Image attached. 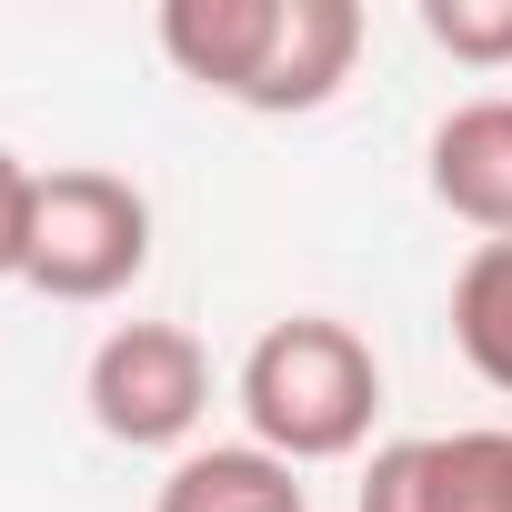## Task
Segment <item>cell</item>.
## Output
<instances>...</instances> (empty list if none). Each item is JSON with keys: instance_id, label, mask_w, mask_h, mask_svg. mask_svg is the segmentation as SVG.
<instances>
[{"instance_id": "obj_6", "label": "cell", "mask_w": 512, "mask_h": 512, "mask_svg": "<svg viewBox=\"0 0 512 512\" xmlns=\"http://www.w3.org/2000/svg\"><path fill=\"white\" fill-rule=\"evenodd\" d=\"M282 31V0H171L161 11V51L181 81H201L211 101H251Z\"/></svg>"}, {"instance_id": "obj_5", "label": "cell", "mask_w": 512, "mask_h": 512, "mask_svg": "<svg viewBox=\"0 0 512 512\" xmlns=\"http://www.w3.org/2000/svg\"><path fill=\"white\" fill-rule=\"evenodd\" d=\"M362 61V0H282V31H272V61L251 81L241 111L262 121H292V111H322Z\"/></svg>"}, {"instance_id": "obj_9", "label": "cell", "mask_w": 512, "mask_h": 512, "mask_svg": "<svg viewBox=\"0 0 512 512\" xmlns=\"http://www.w3.org/2000/svg\"><path fill=\"white\" fill-rule=\"evenodd\" d=\"M442 512H512V432H432Z\"/></svg>"}, {"instance_id": "obj_1", "label": "cell", "mask_w": 512, "mask_h": 512, "mask_svg": "<svg viewBox=\"0 0 512 512\" xmlns=\"http://www.w3.org/2000/svg\"><path fill=\"white\" fill-rule=\"evenodd\" d=\"M241 422L272 462H352L372 442V412H382V362L352 322L332 312H292L272 322L262 342L241 352Z\"/></svg>"}, {"instance_id": "obj_11", "label": "cell", "mask_w": 512, "mask_h": 512, "mask_svg": "<svg viewBox=\"0 0 512 512\" xmlns=\"http://www.w3.org/2000/svg\"><path fill=\"white\" fill-rule=\"evenodd\" d=\"M352 512H442V502H432V432L382 442L372 472H362V502H352Z\"/></svg>"}, {"instance_id": "obj_2", "label": "cell", "mask_w": 512, "mask_h": 512, "mask_svg": "<svg viewBox=\"0 0 512 512\" xmlns=\"http://www.w3.org/2000/svg\"><path fill=\"white\" fill-rule=\"evenodd\" d=\"M151 272V201L121 171H41L31 191V241H21V282L41 302H121Z\"/></svg>"}, {"instance_id": "obj_10", "label": "cell", "mask_w": 512, "mask_h": 512, "mask_svg": "<svg viewBox=\"0 0 512 512\" xmlns=\"http://www.w3.org/2000/svg\"><path fill=\"white\" fill-rule=\"evenodd\" d=\"M422 41L462 71H512V0H422Z\"/></svg>"}, {"instance_id": "obj_8", "label": "cell", "mask_w": 512, "mask_h": 512, "mask_svg": "<svg viewBox=\"0 0 512 512\" xmlns=\"http://www.w3.org/2000/svg\"><path fill=\"white\" fill-rule=\"evenodd\" d=\"M452 352L512 392V241H472V262L452 272Z\"/></svg>"}, {"instance_id": "obj_7", "label": "cell", "mask_w": 512, "mask_h": 512, "mask_svg": "<svg viewBox=\"0 0 512 512\" xmlns=\"http://www.w3.org/2000/svg\"><path fill=\"white\" fill-rule=\"evenodd\" d=\"M151 512H312V492L262 442H211V452H181L171 462V482H161Z\"/></svg>"}, {"instance_id": "obj_12", "label": "cell", "mask_w": 512, "mask_h": 512, "mask_svg": "<svg viewBox=\"0 0 512 512\" xmlns=\"http://www.w3.org/2000/svg\"><path fill=\"white\" fill-rule=\"evenodd\" d=\"M31 191L41 171L21 151H0V282H21V241H31Z\"/></svg>"}, {"instance_id": "obj_3", "label": "cell", "mask_w": 512, "mask_h": 512, "mask_svg": "<svg viewBox=\"0 0 512 512\" xmlns=\"http://www.w3.org/2000/svg\"><path fill=\"white\" fill-rule=\"evenodd\" d=\"M81 402H91L101 442H121V452H181L201 432V412H211V352L181 322H111L91 342Z\"/></svg>"}, {"instance_id": "obj_4", "label": "cell", "mask_w": 512, "mask_h": 512, "mask_svg": "<svg viewBox=\"0 0 512 512\" xmlns=\"http://www.w3.org/2000/svg\"><path fill=\"white\" fill-rule=\"evenodd\" d=\"M422 181L452 221H472L482 241H512V91L452 101L422 141Z\"/></svg>"}]
</instances>
